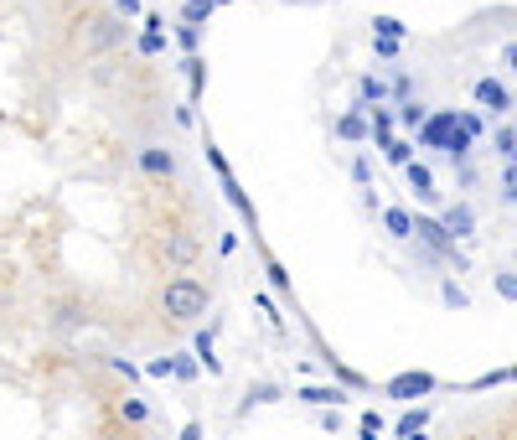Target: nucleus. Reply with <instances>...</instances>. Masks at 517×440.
Wrapping results in <instances>:
<instances>
[{
	"mask_svg": "<svg viewBox=\"0 0 517 440\" xmlns=\"http://www.w3.org/2000/svg\"><path fill=\"white\" fill-rule=\"evenodd\" d=\"M114 420L125 425V430H145V425H150V404L135 399V394H119V399H114Z\"/></svg>",
	"mask_w": 517,
	"mask_h": 440,
	"instance_id": "7",
	"label": "nucleus"
},
{
	"mask_svg": "<svg viewBox=\"0 0 517 440\" xmlns=\"http://www.w3.org/2000/svg\"><path fill=\"white\" fill-rule=\"evenodd\" d=\"M357 94H362V109H368V104L388 99V83H383V78H362V83H357Z\"/></svg>",
	"mask_w": 517,
	"mask_h": 440,
	"instance_id": "20",
	"label": "nucleus"
},
{
	"mask_svg": "<svg viewBox=\"0 0 517 440\" xmlns=\"http://www.w3.org/2000/svg\"><path fill=\"white\" fill-rule=\"evenodd\" d=\"M492 285H497V296H502V301H517V275L497 270V275H492Z\"/></svg>",
	"mask_w": 517,
	"mask_h": 440,
	"instance_id": "25",
	"label": "nucleus"
},
{
	"mask_svg": "<svg viewBox=\"0 0 517 440\" xmlns=\"http://www.w3.org/2000/svg\"><path fill=\"white\" fill-rule=\"evenodd\" d=\"M409 32V26L399 21V16H373V37H383V42H399Z\"/></svg>",
	"mask_w": 517,
	"mask_h": 440,
	"instance_id": "18",
	"label": "nucleus"
},
{
	"mask_svg": "<svg viewBox=\"0 0 517 440\" xmlns=\"http://www.w3.org/2000/svg\"><path fill=\"white\" fill-rule=\"evenodd\" d=\"M440 301H445V306H455V311H466V306H471V296H466V290L455 285V280H445V285H440Z\"/></svg>",
	"mask_w": 517,
	"mask_h": 440,
	"instance_id": "22",
	"label": "nucleus"
},
{
	"mask_svg": "<svg viewBox=\"0 0 517 440\" xmlns=\"http://www.w3.org/2000/svg\"><path fill=\"white\" fill-rule=\"evenodd\" d=\"M176 42H181V47H187V52L197 57V47H202V32H197V26H176Z\"/></svg>",
	"mask_w": 517,
	"mask_h": 440,
	"instance_id": "26",
	"label": "nucleus"
},
{
	"mask_svg": "<svg viewBox=\"0 0 517 440\" xmlns=\"http://www.w3.org/2000/svg\"><path fill=\"white\" fill-rule=\"evenodd\" d=\"M181 68H187V78H192V94H202V83H207V63H202V57H187Z\"/></svg>",
	"mask_w": 517,
	"mask_h": 440,
	"instance_id": "24",
	"label": "nucleus"
},
{
	"mask_svg": "<svg viewBox=\"0 0 517 440\" xmlns=\"http://www.w3.org/2000/svg\"><path fill=\"white\" fill-rule=\"evenodd\" d=\"M409 440H430V435H424V430H419V435H409Z\"/></svg>",
	"mask_w": 517,
	"mask_h": 440,
	"instance_id": "42",
	"label": "nucleus"
},
{
	"mask_svg": "<svg viewBox=\"0 0 517 440\" xmlns=\"http://www.w3.org/2000/svg\"><path fill=\"white\" fill-rule=\"evenodd\" d=\"M275 394H280L275 384H259L254 394H243V409H238V415H249V409H254V404H269V399H275Z\"/></svg>",
	"mask_w": 517,
	"mask_h": 440,
	"instance_id": "23",
	"label": "nucleus"
},
{
	"mask_svg": "<svg viewBox=\"0 0 517 440\" xmlns=\"http://www.w3.org/2000/svg\"><path fill=\"white\" fill-rule=\"evenodd\" d=\"M378 435H383V420L368 409V415H362V440H378Z\"/></svg>",
	"mask_w": 517,
	"mask_h": 440,
	"instance_id": "27",
	"label": "nucleus"
},
{
	"mask_svg": "<svg viewBox=\"0 0 517 440\" xmlns=\"http://www.w3.org/2000/svg\"><path fill=\"white\" fill-rule=\"evenodd\" d=\"M171 378H197V363L192 358H171Z\"/></svg>",
	"mask_w": 517,
	"mask_h": 440,
	"instance_id": "29",
	"label": "nucleus"
},
{
	"mask_svg": "<svg viewBox=\"0 0 517 440\" xmlns=\"http://www.w3.org/2000/svg\"><path fill=\"white\" fill-rule=\"evenodd\" d=\"M156 259L166 264V270H192V264L202 259V233L192 223H176L161 233V244H156Z\"/></svg>",
	"mask_w": 517,
	"mask_h": 440,
	"instance_id": "3",
	"label": "nucleus"
},
{
	"mask_svg": "<svg viewBox=\"0 0 517 440\" xmlns=\"http://www.w3.org/2000/svg\"><path fill=\"white\" fill-rule=\"evenodd\" d=\"M83 327H88V301H83V296H57V301L47 306V332L73 337V332H83Z\"/></svg>",
	"mask_w": 517,
	"mask_h": 440,
	"instance_id": "4",
	"label": "nucleus"
},
{
	"mask_svg": "<svg viewBox=\"0 0 517 440\" xmlns=\"http://www.w3.org/2000/svg\"><path fill=\"white\" fill-rule=\"evenodd\" d=\"M269 280H275V290H290V275H285V264H269Z\"/></svg>",
	"mask_w": 517,
	"mask_h": 440,
	"instance_id": "32",
	"label": "nucleus"
},
{
	"mask_svg": "<svg viewBox=\"0 0 517 440\" xmlns=\"http://www.w3.org/2000/svg\"><path fill=\"white\" fill-rule=\"evenodd\" d=\"M440 145H445V151H450V156H455V161H466V151H471V135H466V130H461V125H450V130H445V140H440Z\"/></svg>",
	"mask_w": 517,
	"mask_h": 440,
	"instance_id": "19",
	"label": "nucleus"
},
{
	"mask_svg": "<svg viewBox=\"0 0 517 440\" xmlns=\"http://www.w3.org/2000/svg\"><path fill=\"white\" fill-rule=\"evenodd\" d=\"M424 420H430V409H409V415L399 420V440H409V435H419V430H424Z\"/></svg>",
	"mask_w": 517,
	"mask_h": 440,
	"instance_id": "21",
	"label": "nucleus"
},
{
	"mask_svg": "<svg viewBox=\"0 0 517 440\" xmlns=\"http://www.w3.org/2000/svg\"><path fill=\"white\" fill-rule=\"evenodd\" d=\"M285 6H316V0H285Z\"/></svg>",
	"mask_w": 517,
	"mask_h": 440,
	"instance_id": "40",
	"label": "nucleus"
},
{
	"mask_svg": "<svg viewBox=\"0 0 517 440\" xmlns=\"http://www.w3.org/2000/svg\"><path fill=\"white\" fill-rule=\"evenodd\" d=\"M512 208H517V182H512Z\"/></svg>",
	"mask_w": 517,
	"mask_h": 440,
	"instance_id": "41",
	"label": "nucleus"
},
{
	"mask_svg": "<svg viewBox=\"0 0 517 440\" xmlns=\"http://www.w3.org/2000/svg\"><path fill=\"white\" fill-rule=\"evenodd\" d=\"M440 223H445V233H450V239H471V228H476V213H471L466 202H461V208H450Z\"/></svg>",
	"mask_w": 517,
	"mask_h": 440,
	"instance_id": "13",
	"label": "nucleus"
},
{
	"mask_svg": "<svg viewBox=\"0 0 517 440\" xmlns=\"http://www.w3.org/2000/svg\"><path fill=\"white\" fill-rule=\"evenodd\" d=\"M373 52H378V57H399V42H383V37H373Z\"/></svg>",
	"mask_w": 517,
	"mask_h": 440,
	"instance_id": "33",
	"label": "nucleus"
},
{
	"mask_svg": "<svg viewBox=\"0 0 517 440\" xmlns=\"http://www.w3.org/2000/svg\"><path fill=\"white\" fill-rule=\"evenodd\" d=\"M476 104H481V109H492V114H507V109H512L507 83H502V78H481V83H476Z\"/></svg>",
	"mask_w": 517,
	"mask_h": 440,
	"instance_id": "8",
	"label": "nucleus"
},
{
	"mask_svg": "<svg viewBox=\"0 0 517 440\" xmlns=\"http://www.w3.org/2000/svg\"><path fill=\"white\" fill-rule=\"evenodd\" d=\"M399 120H404L409 130H419V125H424V109H419V104H404V109H399Z\"/></svg>",
	"mask_w": 517,
	"mask_h": 440,
	"instance_id": "28",
	"label": "nucleus"
},
{
	"mask_svg": "<svg viewBox=\"0 0 517 440\" xmlns=\"http://www.w3.org/2000/svg\"><path fill=\"white\" fill-rule=\"evenodd\" d=\"M181 440H202V425H197V420H187V425H181Z\"/></svg>",
	"mask_w": 517,
	"mask_h": 440,
	"instance_id": "37",
	"label": "nucleus"
},
{
	"mask_svg": "<svg viewBox=\"0 0 517 440\" xmlns=\"http://www.w3.org/2000/svg\"><path fill=\"white\" fill-rule=\"evenodd\" d=\"M114 16H119V21H130V16H140V0H114Z\"/></svg>",
	"mask_w": 517,
	"mask_h": 440,
	"instance_id": "31",
	"label": "nucleus"
},
{
	"mask_svg": "<svg viewBox=\"0 0 517 440\" xmlns=\"http://www.w3.org/2000/svg\"><path fill=\"white\" fill-rule=\"evenodd\" d=\"M373 135V120H368V109H347L342 120H337V140H347V145H357V140H368Z\"/></svg>",
	"mask_w": 517,
	"mask_h": 440,
	"instance_id": "9",
	"label": "nucleus"
},
{
	"mask_svg": "<svg viewBox=\"0 0 517 440\" xmlns=\"http://www.w3.org/2000/svg\"><path fill=\"white\" fill-rule=\"evenodd\" d=\"M212 306V285L197 280V275H171L161 290H156V311L171 321V327H197Z\"/></svg>",
	"mask_w": 517,
	"mask_h": 440,
	"instance_id": "2",
	"label": "nucleus"
},
{
	"mask_svg": "<svg viewBox=\"0 0 517 440\" xmlns=\"http://www.w3.org/2000/svg\"><path fill=\"white\" fill-rule=\"evenodd\" d=\"M409 187H414V197H435V176H430V166L409 161Z\"/></svg>",
	"mask_w": 517,
	"mask_h": 440,
	"instance_id": "17",
	"label": "nucleus"
},
{
	"mask_svg": "<svg viewBox=\"0 0 517 440\" xmlns=\"http://www.w3.org/2000/svg\"><path fill=\"white\" fill-rule=\"evenodd\" d=\"M135 47H140V57H161V52H166V21H161L156 11L145 16V32H140Z\"/></svg>",
	"mask_w": 517,
	"mask_h": 440,
	"instance_id": "10",
	"label": "nucleus"
},
{
	"mask_svg": "<svg viewBox=\"0 0 517 440\" xmlns=\"http://www.w3.org/2000/svg\"><path fill=\"white\" fill-rule=\"evenodd\" d=\"M383 228H388V239H414V218H409V208H383Z\"/></svg>",
	"mask_w": 517,
	"mask_h": 440,
	"instance_id": "15",
	"label": "nucleus"
},
{
	"mask_svg": "<svg viewBox=\"0 0 517 440\" xmlns=\"http://www.w3.org/2000/svg\"><path fill=\"white\" fill-rule=\"evenodd\" d=\"M450 125H455V109H440V114H435V120H424V130H419V140H424V145H440Z\"/></svg>",
	"mask_w": 517,
	"mask_h": 440,
	"instance_id": "16",
	"label": "nucleus"
},
{
	"mask_svg": "<svg viewBox=\"0 0 517 440\" xmlns=\"http://www.w3.org/2000/svg\"><path fill=\"white\" fill-rule=\"evenodd\" d=\"M414 239H419L424 249H435V254H450V259H455V239L445 233V223H435V218H414Z\"/></svg>",
	"mask_w": 517,
	"mask_h": 440,
	"instance_id": "6",
	"label": "nucleus"
},
{
	"mask_svg": "<svg viewBox=\"0 0 517 440\" xmlns=\"http://www.w3.org/2000/svg\"><path fill=\"white\" fill-rule=\"evenodd\" d=\"M135 166L150 176V182H171V176H176V151H171V145H140Z\"/></svg>",
	"mask_w": 517,
	"mask_h": 440,
	"instance_id": "5",
	"label": "nucleus"
},
{
	"mask_svg": "<svg viewBox=\"0 0 517 440\" xmlns=\"http://www.w3.org/2000/svg\"><path fill=\"white\" fill-rule=\"evenodd\" d=\"M497 145H502L507 156H517V135H512V130H497Z\"/></svg>",
	"mask_w": 517,
	"mask_h": 440,
	"instance_id": "34",
	"label": "nucleus"
},
{
	"mask_svg": "<svg viewBox=\"0 0 517 440\" xmlns=\"http://www.w3.org/2000/svg\"><path fill=\"white\" fill-rule=\"evenodd\" d=\"M388 161H393V166H409V145L393 140V145H388Z\"/></svg>",
	"mask_w": 517,
	"mask_h": 440,
	"instance_id": "30",
	"label": "nucleus"
},
{
	"mask_svg": "<svg viewBox=\"0 0 517 440\" xmlns=\"http://www.w3.org/2000/svg\"><path fill=\"white\" fill-rule=\"evenodd\" d=\"M347 399V389H337V384H331V389H321V384H311V389H300V404H311V409H337Z\"/></svg>",
	"mask_w": 517,
	"mask_h": 440,
	"instance_id": "14",
	"label": "nucleus"
},
{
	"mask_svg": "<svg viewBox=\"0 0 517 440\" xmlns=\"http://www.w3.org/2000/svg\"><path fill=\"white\" fill-rule=\"evenodd\" d=\"M125 42H130V26L119 21L109 6H78L68 16V47H73V57L99 63V57H114Z\"/></svg>",
	"mask_w": 517,
	"mask_h": 440,
	"instance_id": "1",
	"label": "nucleus"
},
{
	"mask_svg": "<svg viewBox=\"0 0 517 440\" xmlns=\"http://www.w3.org/2000/svg\"><path fill=\"white\" fill-rule=\"evenodd\" d=\"M430 389H435V378H430V373H399V378L388 384V394H393V399H414V394H430Z\"/></svg>",
	"mask_w": 517,
	"mask_h": 440,
	"instance_id": "11",
	"label": "nucleus"
},
{
	"mask_svg": "<svg viewBox=\"0 0 517 440\" xmlns=\"http://www.w3.org/2000/svg\"><path fill=\"white\" fill-rule=\"evenodd\" d=\"M502 63H507V68H512V73H517V42H512V47H507V52H502Z\"/></svg>",
	"mask_w": 517,
	"mask_h": 440,
	"instance_id": "38",
	"label": "nucleus"
},
{
	"mask_svg": "<svg viewBox=\"0 0 517 440\" xmlns=\"http://www.w3.org/2000/svg\"><path fill=\"white\" fill-rule=\"evenodd\" d=\"M218 6H228V0H218Z\"/></svg>",
	"mask_w": 517,
	"mask_h": 440,
	"instance_id": "43",
	"label": "nucleus"
},
{
	"mask_svg": "<svg viewBox=\"0 0 517 440\" xmlns=\"http://www.w3.org/2000/svg\"><path fill=\"white\" fill-rule=\"evenodd\" d=\"M57 6H73L78 11V6H88V0H57Z\"/></svg>",
	"mask_w": 517,
	"mask_h": 440,
	"instance_id": "39",
	"label": "nucleus"
},
{
	"mask_svg": "<svg viewBox=\"0 0 517 440\" xmlns=\"http://www.w3.org/2000/svg\"><path fill=\"white\" fill-rule=\"evenodd\" d=\"M104 440H150L145 430H114V435H104Z\"/></svg>",
	"mask_w": 517,
	"mask_h": 440,
	"instance_id": "36",
	"label": "nucleus"
},
{
	"mask_svg": "<svg viewBox=\"0 0 517 440\" xmlns=\"http://www.w3.org/2000/svg\"><path fill=\"white\" fill-rule=\"evenodd\" d=\"M145 373H150V378H171V358H156V363H150Z\"/></svg>",
	"mask_w": 517,
	"mask_h": 440,
	"instance_id": "35",
	"label": "nucleus"
},
{
	"mask_svg": "<svg viewBox=\"0 0 517 440\" xmlns=\"http://www.w3.org/2000/svg\"><path fill=\"white\" fill-rule=\"evenodd\" d=\"M212 16H218V0H181V26H197L202 32Z\"/></svg>",
	"mask_w": 517,
	"mask_h": 440,
	"instance_id": "12",
	"label": "nucleus"
}]
</instances>
